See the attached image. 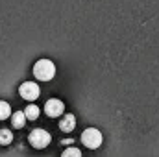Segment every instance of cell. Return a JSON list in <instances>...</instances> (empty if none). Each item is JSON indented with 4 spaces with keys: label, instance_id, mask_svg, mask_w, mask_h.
Listing matches in <instances>:
<instances>
[{
    "label": "cell",
    "instance_id": "obj_2",
    "mask_svg": "<svg viewBox=\"0 0 159 157\" xmlns=\"http://www.w3.org/2000/svg\"><path fill=\"white\" fill-rule=\"evenodd\" d=\"M102 141H104V137H102V133H100L96 128H87V129L81 133V144H83L85 148L96 150V148L102 146Z\"/></svg>",
    "mask_w": 159,
    "mask_h": 157
},
{
    "label": "cell",
    "instance_id": "obj_8",
    "mask_svg": "<svg viewBox=\"0 0 159 157\" xmlns=\"http://www.w3.org/2000/svg\"><path fill=\"white\" fill-rule=\"evenodd\" d=\"M11 115H13L11 113V105L7 102L0 100V120H6V118H9Z\"/></svg>",
    "mask_w": 159,
    "mask_h": 157
},
{
    "label": "cell",
    "instance_id": "obj_1",
    "mask_svg": "<svg viewBox=\"0 0 159 157\" xmlns=\"http://www.w3.org/2000/svg\"><path fill=\"white\" fill-rule=\"evenodd\" d=\"M34 76L39 81H50L56 76V65L50 59H39L34 65Z\"/></svg>",
    "mask_w": 159,
    "mask_h": 157
},
{
    "label": "cell",
    "instance_id": "obj_9",
    "mask_svg": "<svg viewBox=\"0 0 159 157\" xmlns=\"http://www.w3.org/2000/svg\"><path fill=\"white\" fill-rule=\"evenodd\" d=\"M13 142V133L9 129H0V144L2 146H7Z\"/></svg>",
    "mask_w": 159,
    "mask_h": 157
},
{
    "label": "cell",
    "instance_id": "obj_5",
    "mask_svg": "<svg viewBox=\"0 0 159 157\" xmlns=\"http://www.w3.org/2000/svg\"><path fill=\"white\" fill-rule=\"evenodd\" d=\"M63 109H65V105H63V102L57 100V98H50V100L44 104V113L52 118L61 117V115H63Z\"/></svg>",
    "mask_w": 159,
    "mask_h": 157
},
{
    "label": "cell",
    "instance_id": "obj_4",
    "mask_svg": "<svg viewBox=\"0 0 159 157\" xmlns=\"http://www.w3.org/2000/svg\"><path fill=\"white\" fill-rule=\"evenodd\" d=\"M19 92H20V96H22L24 100L34 102V100H37V98H39L41 89H39V85H37L35 81H24V83L19 87Z\"/></svg>",
    "mask_w": 159,
    "mask_h": 157
},
{
    "label": "cell",
    "instance_id": "obj_10",
    "mask_svg": "<svg viewBox=\"0 0 159 157\" xmlns=\"http://www.w3.org/2000/svg\"><path fill=\"white\" fill-rule=\"evenodd\" d=\"M24 113H26V118H28V120H35V118L39 117L41 111H39V107H37V105H28Z\"/></svg>",
    "mask_w": 159,
    "mask_h": 157
},
{
    "label": "cell",
    "instance_id": "obj_7",
    "mask_svg": "<svg viewBox=\"0 0 159 157\" xmlns=\"http://www.w3.org/2000/svg\"><path fill=\"white\" fill-rule=\"evenodd\" d=\"M26 122H28V118H26V113H22V111H15V113L11 115V124H13V128H17V129L24 128Z\"/></svg>",
    "mask_w": 159,
    "mask_h": 157
},
{
    "label": "cell",
    "instance_id": "obj_6",
    "mask_svg": "<svg viewBox=\"0 0 159 157\" xmlns=\"http://www.w3.org/2000/svg\"><path fill=\"white\" fill-rule=\"evenodd\" d=\"M74 128H76V117H74L72 113H67L65 117L61 118V122H59V129L65 131V133H69V131H72Z\"/></svg>",
    "mask_w": 159,
    "mask_h": 157
},
{
    "label": "cell",
    "instance_id": "obj_11",
    "mask_svg": "<svg viewBox=\"0 0 159 157\" xmlns=\"http://www.w3.org/2000/svg\"><path fill=\"white\" fill-rule=\"evenodd\" d=\"M61 157H81V150H80V148H74V146H70V148L63 150Z\"/></svg>",
    "mask_w": 159,
    "mask_h": 157
},
{
    "label": "cell",
    "instance_id": "obj_3",
    "mask_svg": "<svg viewBox=\"0 0 159 157\" xmlns=\"http://www.w3.org/2000/svg\"><path fill=\"white\" fill-rule=\"evenodd\" d=\"M28 141H30V144L34 146V148H37V150H43V148H46L48 144H50V141H52V135L46 131V129H34L30 135H28Z\"/></svg>",
    "mask_w": 159,
    "mask_h": 157
}]
</instances>
